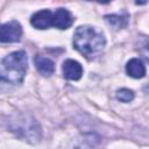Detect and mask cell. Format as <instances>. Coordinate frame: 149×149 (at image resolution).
<instances>
[{"label":"cell","instance_id":"obj_3","mask_svg":"<svg viewBox=\"0 0 149 149\" xmlns=\"http://www.w3.org/2000/svg\"><path fill=\"white\" fill-rule=\"evenodd\" d=\"M22 36L21 24L13 20L0 26V42L1 43H14L19 42Z\"/></svg>","mask_w":149,"mask_h":149},{"label":"cell","instance_id":"obj_7","mask_svg":"<svg viewBox=\"0 0 149 149\" xmlns=\"http://www.w3.org/2000/svg\"><path fill=\"white\" fill-rule=\"evenodd\" d=\"M126 72L133 78H143L146 76V65L140 58H132L126 65Z\"/></svg>","mask_w":149,"mask_h":149},{"label":"cell","instance_id":"obj_9","mask_svg":"<svg viewBox=\"0 0 149 149\" xmlns=\"http://www.w3.org/2000/svg\"><path fill=\"white\" fill-rule=\"evenodd\" d=\"M105 20L109 23V26L114 27L115 29H121L127 24V16H122V15H116V14L106 15Z\"/></svg>","mask_w":149,"mask_h":149},{"label":"cell","instance_id":"obj_10","mask_svg":"<svg viewBox=\"0 0 149 149\" xmlns=\"http://www.w3.org/2000/svg\"><path fill=\"white\" fill-rule=\"evenodd\" d=\"M134 92L129 88H120L116 91V99L122 102H129L134 99Z\"/></svg>","mask_w":149,"mask_h":149},{"label":"cell","instance_id":"obj_5","mask_svg":"<svg viewBox=\"0 0 149 149\" xmlns=\"http://www.w3.org/2000/svg\"><path fill=\"white\" fill-rule=\"evenodd\" d=\"M63 76L68 80H78L83 74V66L79 62L74 59H66L62 65Z\"/></svg>","mask_w":149,"mask_h":149},{"label":"cell","instance_id":"obj_8","mask_svg":"<svg viewBox=\"0 0 149 149\" xmlns=\"http://www.w3.org/2000/svg\"><path fill=\"white\" fill-rule=\"evenodd\" d=\"M34 63H35V66H36L37 71L44 77L51 76L54 73V71H55V63L48 57L35 56Z\"/></svg>","mask_w":149,"mask_h":149},{"label":"cell","instance_id":"obj_6","mask_svg":"<svg viewBox=\"0 0 149 149\" xmlns=\"http://www.w3.org/2000/svg\"><path fill=\"white\" fill-rule=\"evenodd\" d=\"M33 27L37 29H48L52 26V12L49 9H42L33 14L30 19Z\"/></svg>","mask_w":149,"mask_h":149},{"label":"cell","instance_id":"obj_1","mask_svg":"<svg viewBox=\"0 0 149 149\" xmlns=\"http://www.w3.org/2000/svg\"><path fill=\"white\" fill-rule=\"evenodd\" d=\"M106 44L101 31L91 26H79L73 34V47L83 56L93 59L100 55Z\"/></svg>","mask_w":149,"mask_h":149},{"label":"cell","instance_id":"obj_4","mask_svg":"<svg viewBox=\"0 0 149 149\" xmlns=\"http://www.w3.org/2000/svg\"><path fill=\"white\" fill-rule=\"evenodd\" d=\"M73 23L72 14L65 8H57L52 13V27L58 29H68Z\"/></svg>","mask_w":149,"mask_h":149},{"label":"cell","instance_id":"obj_2","mask_svg":"<svg viewBox=\"0 0 149 149\" xmlns=\"http://www.w3.org/2000/svg\"><path fill=\"white\" fill-rule=\"evenodd\" d=\"M28 69V57L26 51L17 50L8 54L0 62V80L19 85L23 81Z\"/></svg>","mask_w":149,"mask_h":149}]
</instances>
